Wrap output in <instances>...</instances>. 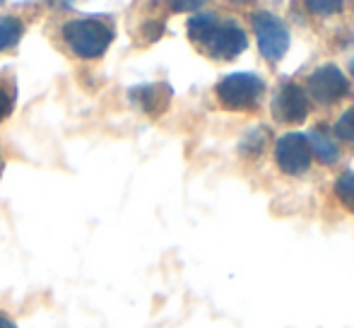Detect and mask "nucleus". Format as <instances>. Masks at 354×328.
Wrapping results in <instances>:
<instances>
[{
  "mask_svg": "<svg viewBox=\"0 0 354 328\" xmlns=\"http://www.w3.org/2000/svg\"><path fill=\"white\" fill-rule=\"evenodd\" d=\"M188 39L214 61H232L246 51L248 37L234 19H222L214 12H198L188 19Z\"/></svg>",
  "mask_w": 354,
  "mask_h": 328,
  "instance_id": "nucleus-1",
  "label": "nucleus"
},
{
  "mask_svg": "<svg viewBox=\"0 0 354 328\" xmlns=\"http://www.w3.org/2000/svg\"><path fill=\"white\" fill-rule=\"evenodd\" d=\"M61 46L77 61H97L109 51L116 37V22L111 15H77L58 27Z\"/></svg>",
  "mask_w": 354,
  "mask_h": 328,
  "instance_id": "nucleus-2",
  "label": "nucleus"
},
{
  "mask_svg": "<svg viewBox=\"0 0 354 328\" xmlns=\"http://www.w3.org/2000/svg\"><path fill=\"white\" fill-rule=\"evenodd\" d=\"M263 89H266V82L253 73H232L217 82L214 94H217L222 107L232 109V111H241V109L256 107Z\"/></svg>",
  "mask_w": 354,
  "mask_h": 328,
  "instance_id": "nucleus-3",
  "label": "nucleus"
},
{
  "mask_svg": "<svg viewBox=\"0 0 354 328\" xmlns=\"http://www.w3.org/2000/svg\"><path fill=\"white\" fill-rule=\"evenodd\" d=\"M253 32L258 39V48H261L263 58L270 63H277L289 51V29L277 15L268 12V10H258L251 17Z\"/></svg>",
  "mask_w": 354,
  "mask_h": 328,
  "instance_id": "nucleus-4",
  "label": "nucleus"
},
{
  "mask_svg": "<svg viewBox=\"0 0 354 328\" xmlns=\"http://www.w3.org/2000/svg\"><path fill=\"white\" fill-rule=\"evenodd\" d=\"M311 147L304 133H284L275 143V162L289 176H301L311 167Z\"/></svg>",
  "mask_w": 354,
  "mask_h": 328,
  "instance_id": "nucleus-5",
  "label": "nucleus"
},
{
  "mask_svg": "<svg viewBox=\"0 0 354 328\" xmlns=\"http://www.w3.org/2000/svg\"><path fill=\"white\" fill-rule=\"evenodd\" d=\"M306 89L318 104H335L340 102L342 97L350 94V82H347L345 73L337 66L328 63V66H321L311 73L306 82Z\"/></svg>",
  "mask_w": 354,
  "mask_h": 328,
  "instance_id": "nucleus-6",
  "label": "nucleus"
},
{
  "mask_svg": "<svg viewBox=\"0 0 354 328\" xmlns=\"http://www.w3.org/2000/svg\"><path fill=\"white\" fill-rule=\"evenodd\" d=\"M270 111H272V118L277 123H301L304 118L308 116V99H306V92H304L299 84L294 82H284L277 94L272 97V104H270Z\"/></svg>",
  "mask_w": 354,
  "mask_h": 328,
  "instance_id": "nucleus-7",
  "label": "nucleus"
},
{
  "mask_svg": "<svg viewBox=\"0 0 354 328\" xmlns=\"http://www.w3.org/2000/svg\"><path fill=\"white\" fill-rule=\"evenodd\" d=\"M133 107H138L140 111L149 113V116H157L171 102V87L167 82H157V84H138L131 87L128 92Z\"/></svg>",
  "mask_w": 354,
  "mask_h": 328,
  "instance_id": "nucleus-8",
  "label": "nucleus"
},
{
  "mask_svg": "<svg viewBox=\"0 0 354 328\" xmlns=\"http://www.w3.org/2000/svg\"><path fill=\"white\" fill-rule=\"evenodd\" d=\"M27 32V22L19 15H0V53H15Z\"/></svg>",
  "mask_w": 354,
  "mask_h": 328,
  "instance_id": "nucleus-9",
  "label": "nucleus"
},
{
  "mask_svg": "<svg viewBox=\"0 0 354 328\" xmlns=\"http://www.w3.org/2000/svg\"><path fill=\"white\" fill-rule=\"evenodd\" d=\"M308 138V147H311V155H316L323 164H335L340 160V147L335 145L330 136L326 133L323 126H316V131H311Z\"/></svg>",
  "mask_w": 354,
  "mask_h": 328,
  "instance_id": "nucleus-10",
  "label": "nucleus"
},
{
  "mask_svg": "<svg viewBox=\"0 0 354 328\" xmlns=\"http://www.w3.org/2000/svg\"><path fill=\"white\" fill-rule=\"evenodd\" d=\"M17 102V78L15 68H0V123H5L15 111Z\"/></svg>",
  "mask_w": 354,
  "mask_h": 328,
  "instance_id": "nucleus-11",
  "label": "nucleus"
},
{
  "mask_svg": "<svg viewBox=\"0 0 354 328\" xmlns=\"http://www.w3.org/2000/svg\"><path fill=\"white\" fill-rule=\"evenodd\" d=\"M335 196L345 203L350 210H354V172H345L335 179Z\"/></svg>",
  "mask_w": 354,
  "mask_h": 328,
  "instance_id": "nucleus-12",
  "label": "nucleus"
},
{
  "mask_svg": "<svg viewBox=\"0 0 354 328\" xmlns=\"http://www.w3.org/2000/svg\"><path fill=\"white\" fill-rule=\"evenodd\" d=\"M335 136L345 143H352L354 145V107L347 109L340 116V121L335 123Z\"/></svg>",
  "mask_w": 354,
  "mask_h": 328,
  "instance_id": "nucleus-13",
  "label": "nucleus"
},
{
  "mask_svg": "<svg viewBox=\"0 0 354 328\" xmlns=\"http://www.w3.org/2000/svg\"><path fill=\"white\" fill-rule=\"evenodd\" d=\"M306 8L313 15H335L342 10V3H337V0H311V3H306Z\"/></svg>",
  "mask_w": 354,
  "mask_h": 328,
  "instance_id": "nucleus-14",
  "label": "nucleus"
},
{
  "mask_svg": "<svg viewBox=\"0 0 354 328\" xmlns=\"http://www.w3.org/2000/svg\"><path fill=\"white\" fill-rule=\"evenodd\" d=\"M171 10H203V3H174Z\"/></svg>",
  "mask_w": 354,
  "mask_h": 328,
  "instance_id": "nucleus-15",
  "label": "nucleus"
},
{
  "mask_svg": "<svg viewBox=\"0 0 354 328\" xmlns=\"http://www.w3.org/2000/svg\"><path fill=\"white\" fill-rule=\"evenodd\" d=\"M0 328H17V324H15L12 316H10V314L0 311Z\"/></svg>",
  "mask_w": 354,
  "mask_h": 328,
  "instance_id": "nucleus-16",
  "label": "nucleus"
},
{
  "mask_svg": "<svg viewBox=\"0 0 354 328\" xmlns=\"http://www.w3.org/2000/svg\"><path fill=\"white\" fill-rule=\"evenodd\" d=\"M3 169H5V160H3V150H0V176H3Z\"/></svg>",
  "mask_w": 354,
  "mask_h": 328,
  "instance_id": "nucleus-17",
  "label": "nucleus"
},
{
  "mask_svg": "<svg viewBox=\"0 0 354 328\" xmlns=\"http://www.w3.org/2000/svg\"><path fill=\"white\" fill-rule=\"evenodd\" d=\"M350 73H352V78H354V58H352V63H350Z\"/></svg>",
  "mask_w": 354,
  "mask_h": 328,
  "instance_id": "nucleus-18",
  "label": "nucleus"
}]
</instances>
